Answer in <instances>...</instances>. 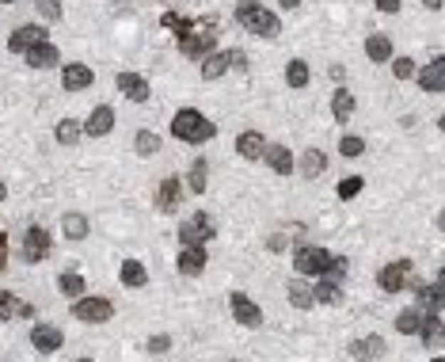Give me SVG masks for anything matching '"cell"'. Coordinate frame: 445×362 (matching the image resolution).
Listing matches in <instances>:
<instances>
[{"label": "cell", "instance_id": "17", "mask_svg": "<svg viewBox=\"0 0 445 362\" xmlns=\"http://www.w3.org/2000/svg\"><path fill=\"white\" fill-rule=\"evenodd\" d=\"M263 149H266V138L259 134V130H244V134L236 138V152L244 160H263Z\"/></svg>", "mask_w": 445, "mask_h": 362}, {"label": "cell", "instance_id": "40", "mask_svg": "<svg viewBox=\"0 0 445 362\" xmlns=\"http://www.w3.org/2000/svg\"><path fill=\"white\" fill-rule=\"evenodd\" d=\"M160 24L168 27V31H175V35H187V31L194 27L191 19H183V16H175V12H164V19H160Z\"/></svg>", "mask_w": 445, "mask_h": 362}, {"label": "cell", "instance_id": "18", "mask_svg": "<svg viewBox=\"0 0 445 362\" xmlns=\"http://www.w3.org/2000/svg\"><path fill=\"white\" fill-rule=\"evenodd\" d=\"M61 328L53 324H35V332H31V343H35V351H42V355H50V351L61 347Z\"/></svg>", "mask_w": 445, "mask_h": 362}, {"label": "cell", "instance_id": "27", "mask_svg": "<svg viewBox=\"0 0 445 362\" xmlns=\"http://www.w3.org/2000/svg\"><path fill=\"white\" fill-rule=\"evenodd\" d=\"M324 168H328L324 152H320V149H305V157H301V175H305V180H316Z\"/></svg>", "mask_w": 445, "mask_h": 362}, {"label": "cell", "instance_id": "39", "mask_svg": "<svg viewBox=\"0 0 445 362\" xmlns=\"http://www.w3.org/2000/svg\"><path fill=\"white\" fill-rule=\"evenodd\" d=\"M339 152L354 160V157H362V152H365V141H362V138H354V134H347V138L339 141Z\"/></svg>", "mask_w": 445, "mask_h": 362}, {"label": "cell", "instance_id": "51", "mask_svg": "<svg viewBox=\"0 0 445 362\" xmlns=\"http://www.w3.org/2000/svg\"><path fill=\"white\" fill-rule=\"evenodd\" d=\"M8 199V187H4V183H0V202H4Z\"/></svg>", "mask_w": 445, "mask_h": 362}, {"label": "cell", "instance_id": "30", "mask_svg": "<svg viewBox=\"0 0 445 362\" xmlns=\"http://www.w3.org/2000/svg\"><path fill=\"white\" fill-rule=\"evenodd\" d=\"M331 111H335V123H347V118L354 115V92L339 88V92H335V100H331Z\"/></svg>", "mask_w": 445, "mask_h": 362}, {"label": "cell", "instance_id": "38", "mask_svg": "<svg viewBox=\"0 0 445 362\" xmlns=\"http://www.w3.org/2000/svg\"><path fill=\"white\" fill-rule=\"evenodd\" d=\"M19 305H23V301H19L16 298V294H0V321H12V316H19Z\"/></svg>", "mask_w": 445, "mask_h": 362}, {"label": "cell", "instance_id": "21", "mask_svg": "<svg viewBox=\"0 0 445 362\" xmlns=\"http://www.w3.org/2000/svg\"><path fill=\"white\" fill-rule=\"evenodd\" d=\"M179 195H183L179 180H175V175H168V180H160V191H157V206H160L164 214H172L175 206H179Z\"/></svg>", "mask_w": 445, "mask_h": 362}, {"label": "cell", "instance_id": "48", "mask_svg": "<svg viewBox=\"0 0 445 362\" xmlns=\"http://www.w3.org/2000/svg\"><path fill=\"white\" fill-rule=\"evenodd\" d=\"M271 252H286V237H271V244H266Z\"/></svg>", "mask_w": 445, "mask_h": 362}, {"label": "cell", "instance_id": "11", "mask_svg": "<svg viewBox=\"0 0 445 362\" xmlns=\"http://www.w3.org/2000/svg\"><path fill=\"white\" fill-rule=\"evenodd\" d=\"M419 88L430 95H441L445 92V58H434L426 69H419Z\"/></svg>", "mask_w": 445, "mask_h": 362}, {"label": "cell", "instance_id": "41", "mask_svg": "<svg viewBox=\"0 0 445 362\" xmlns=\"http://www.w3.org/2000/svg\"><path fill=\"white\" fill-rule=\"evenodd\" d=\"M347 267H350V263L342 259V256H331V259H328V267H324V279H335V282H342V275H347Z\"/></svg>", "mask_w": 445, "mask_h": 362}, {"label": "cell", "instance_id": "49", "mask_svg": "<svg viewBox=\"0 0 445 362\" xmlns=\"http://www.w3.org/2000/svg\"><path fill=\"white\" fill-rule=\"evenodd\" d=\"M422 4H426L430 12H438V8H441V0H422Z\"/></svg>", "mask_w": 445, "mask_h": 362}, {"label": "cell", "instance_id": "4", "mask_svg": "<svg viewBox=\"0 0 445 362\" xmlns=\"http://www.w3.org/2000/svg\"><path fill=\"white\" fill-rule=\"evenodd\" d=\"M214 42H217V31H214V24H206V27H191L187 35H179V50L187 58H206L214 50Z\"/></svg>", "mask_w": 445, "mask_h": 362}, {"label": "cell", "instance_id": "1", "mask_svg": "<svg viewBox=\"0 0 445 362\" xmlns=\"http://www.w3.org/2000/svg\"><path fill=\"white\" fill-rule=\"evenodd\" d=\"M172 134L187 141V145H202V141H209L217 134V126L209 123V118L202 111H194V107H183V111H175L172 118Z\"/></svg>", "mask_w": 445, "mask_h": 362}, {"label": "cell", "instance_id": "10", "mask_svg": "<svg viewBox=\"0 0 445 362\" xmlns=\"http://www.w3.org/2000/svg\"><path fill=\"white\" fill-rule=\"evenodd\" d=\"M38 42H46V31H42L38 24H27V27H16L12 35H8V50L12 53H23L31 46H38Z\"/></svg>", "mask_w": 445, "mask_h": 362}, {"label": "cell", "instance_id": "16", "mask_svg": "<svg viewBox=\"0 0 445 362\" xmlns=\"http://www.w3.org/2000/svg\"><path fill=\"white\" fill-rule=\"evenodd\" d=\"M92 81H95V73L88 65H65V73H61L65 92H84V88H92Z\"/></svg>", "mask_w": 445, "mask_h": 362}, {"label": "cell", "instance_id": "7", "mask_svg": "<svg viewBox=\"0 0 445 362\" xmlns=\"http://www.w3.org/2000/svg\"><path fill=\"white\" fill-rule=\"evenodd\" d=\"M214 233H217V229H214V222H209L206 214H194L191 222L179 225V240H183V244H209Z\"/></svg>", "mask_w": 445, "mask_h": 362}, {"label": "cell", "instance_id": "2", "mask_svg": "<svg viewBox=\"0 0 445 362\" xmlns=\"http://www.w3.org/2000/svg\"><path fill=\"white\" fill-rule=\"evenodd\" d=\"M236 24H240L244 31H251V35H259V38H274L278 31H282L278 16L266 12V8L255 4V0H244V4L236 8Z\"/></svg>", "mask_w": 445, "mask_h": 362}, {"label": "cell", "instance_id": "14", "mask_svg": "<svg viewBox=\"0 0 445 362\" xmlns=\"http://www.w3.org/2000/svg\"><path fill=\"white\" fill-rule=\"evenodd\" d=\"M415 305H419V309H441V305H445V286H441V279H434L430 286L415 282Z\"/></svg>", "mask_w": 445, "mask_h": 362}, {"label": "cell", "instance_id": "19", "mask_svg": "<svg viewBox=\"0 0 445 362\" xmlns=\"http://www.w3.org/2000/svg\"><path fill=\"white\" fill-rule=\"evenodd\" d=\"M229 69H232V50H221V53L209 50L202 58V81H217V76H225Z\"/></svg>", "mask_w": 445, "mask_h": 362}, {"label": "cell", "instance_id": "36", "mask_svg": "<svg viewBox=\"0 0 445 362\" xmlns=\"http://www.w3.org/2000/svg\"><path fill=\"white\" fill-rule=\"evenodd\" d=\"M206 180H209V168H206V160L198 157V160L191 164V191L202 195V191H206Z\"/></svg>", "mask_w": 445, "mask_h": 362}, {"label": "cell", "instance_id": "12", "mask_svg": "<svg viewBox=\"0 0 445 362\" xmlns=\"http://www.w3.org/2000/svg\"><path fill=\"white\" fill-rule=\"evenodd\" d=\"M118 92H126V100L145 103L149 100V81L141 73H118Z\"/></svg>", "mask_w": 445, "mask_h": 362}, {"label": "cell", "instance_id": "50", "mask_svg": "<svg viewBox=\"0 0 445 362\" xmlns=\"http://www.w3.org/2000/svg\"><path fill=\"white\" fill-rule=\"evenodd\" d=\"M278 4H282V8H297L301 0H278Z\"/></svg>", "mask_w": 445, "mask_h": 362}, {"label": "cell", "instance_id": "32", "mask_svg": "<svg viewBox=\"0 0 445 362\" xmlns=\"http://www.w3.org/2000/svg\"><path fill=\"white\" fill-rule=\"evenodd\" d=\"M286 84L289 88H305L308 84V61H301V58H293L286 65Z\"/></svg>", "mask_w": 445, "mask_h": 362}, {"label": "cell", "instance_id": "42", "mask_svg": "<svg viewBox=\"0 0 445 362\" xmlns=\"http://www.w3.org/2000/svg\"><path fill=\"white\" fill-rule=\"evenodd\" d=\"M392 73H396V81H411V76H415V61L411 58H392Z\"/></svg>", "mask_w": 445, "mask_h": 362}, {"label": "cell", "instance_id": "13", "mask_svg": "<svg viewBox=\"0 0 445 362\" xmlns=\"http://www.w3.org/2000/svg\"><path fill=\"white\" fill-rule=\"evenodd\" d=\"M110 130H115V107H95L84 123V134H92V138H107Z\"/></svg>", "mask_w": 445, "mask_h": 362}, {"label": "cell", "instance_id": "9", "mask_svg": "<svg viewBox=\"0 0 445 362\" xmlns=\"http://www.w3.org/2000/svg\"><path fill=\"white\" fill-rule=\"evenodd\" d=\"M229 305H232V316H236L244 328H259L263 324V309L248 298V294H232Z\"/></svg>", "mask_w": 445, "mask_h": 362}, {"label": "cell", "instance_id": "6", "mask_svg": "<svg viewBox=\"0 0 445 362\" xmlns=\"http://www.w3.org/2000/svg\"><path fill=\"white\" fill-rule=\"evenodd\" d=\"M407 275H411V263L407 259H396V263H384L381 271H377V286L384 294H396L407 286Z\"/></svg>", "mask_w": 445, "mask_h": 362}, {"label": "cell", "instance_id": "35", "mask_svg": "<svg viewBox=\"0 0 445 362\" xmlns=\"http://www.w3.org/2000/svg\"><path fill=\"white\" fill-rule=\"evenodd\" d=\"M58 286H61L65 298H80V294H84V275H76V271H65V275L58 279Z\"/></svg>", "mask_w": 445, "mask_h": 362}, {"label": "cell", "instance_id": "28", "mask_svg": "<svg viewBox=\"0 0 445 362\" xmlns=\"http://www.w3.org/2000/svg\"><path fill=\"white\" fill-rule=\"evenodd\" d=\"M61 233L69 240H84L88 237V217L84 214H65L61 217Z\"/></svg>", "mask_w": 445, "mask_h": 362}, {"label": "cell", "instance_id": "24", "mask_svg": "<svg viewBox=\"0 0 445 362\" xmlns=\"http://www.w3.org/2000/svg\"><path fill=\"white\" fill-rule=\"evenodd\" d=\"M350 355H354V358H381V355H384V339H381V336L354 339V343H350Z\"/></svg>", "mask_w": 445, "mask_h": 362}, {"label": "cell", "instance_id": "52", "mask_svg": "<svg viewBox=\"0 0 445 362\" xmlns=\"http://www.w3.org/2000/svg\"><path fill=\"white\" fill-rule=\"evenodd\" d=\"M0 4H16V0H0Z\"/></svg>", "mask_w": 445, "mask_h": 362}, {"label": "cell", "instance_id": "25", "mask_svg": "<svg viewBox=\"0 0 445 362\" xmlns=\"http://www.w3.org/2000/svg\"><path fill=\"white\" fill-rule=\"evenodd\" d=\"M313 298L320 305H342V286H339L335 279H320L316 290H313Z\"/></svg>", "mask_w": 445, "mask_h": 362}, {"label": "cell", "instance_id": "47", "mask_svg": "<svg viewBox=\"0 0 445 362\" xmlns=\"http://www.w3.org/2000/svg\"><path fill=\"white\" fill-rule=\"evenodd\" d=\"M4 263H8V237L0 233V271H4Z\"/></svg>", "mask_w": 445, "mask_h": 362}, {"label": "cell", "instance_id": "45", "mask_svg": "<svg viewBox=\"0 0 445 362\" xmlns=\"http://www.w3.org/2000/svg\"><path fill=\"white\" fill-rule=\"evenodd\" d=\"M168 347H172V339H168V336H152V339H149V351H152V355H164Z\"/></svg>", "mask_w": 445, "mask_h": 362}, {"label": "cell", "instance_id": "33", "mask_svg": "<svg viewBox=\"0 0 445 362\" xmlns=\"http://www.w3.org/2000/svg\"><path fill=\"white\" fill-rule=\"evenodd\" d=\"M80 134H84V126L76 123V118H61V123H58V141H61V145H76Z\"/></svg>", "mask_w": 445, "mask_h": 362}, {"label": "cell", "instance_id": "22", "mask_svg": "<svg viewBox=\"0 0 445 362\" xmlns=\"http://www.w3.org/2000/svg\"><path fill=\"white\" fill-rule=\"evenodd\" d=\"M263 157H266V164H271L278 175H289V172H293V152H289L286 145H266Z\"/></svg>", "mask_w": 445, "mask_h": 362}, {"label": "cell", "instance_id": "37", "mask_svg": "<svg viewBox=\"0 0 445 362\" xmlns=\"http://www.w3.org/2000/svg\"><path fill=\"white\" fill-rule=\"evenodd\" d=\"M137 152H141V157H152V152H160V138L152 134V130H141V134H137Z\"/></svg>", "mask_w": 445, "mask_h": 362}, {"label": "cell", "instance_id": "15", "mask_svg": "<svg viewBox=\"0 0 445 362\" xmlns=\"http://www.w3.org/2000/svg\"><path fill=\"white\" fill-rule=\"evenodd\" d=\"M23 58H27L31 69H53V65H58V46L46 38V42H38V46L23 50Z\"/></svg>", "mask_w": 445, "mask_h": 362}, {"label": "cell", "instance_id": "26", "mask_svg": "<svg viewBox=\"0 0 445 362\" xmlns=\"http://www.w3.org/2000/svg\"><path fill=\"white\" fill-rule=\"evenodd\" d=\"M422 316H426V309H419V305H411V309H404L396 316V328L404 336H419V328H422Z\"/></svg>", "mask_w": 445, "mask_h": 362}, {"label": "cell", "instance_id": "44", "mask_svg": "<svg viewBox=\"0 0 445 362\" xmlns=\"http://www.w3.org/2000/svg\"><path fill=\"white\" fill-rule=\"evenodd\" d=\"M35 4L46 19H61V0H35Z\"/></svg>", "mask_w": 445, "mask_h": 362}, {"label": "cell", "instance_id": "8", "mask_svg": "<svg viewBox=\"0 0 445 362\" xmlns=\"http://www.w3.org/2000/svg\"><path fill=\"white\" fill-rule=\"evenodd\" d=\"M46 252H50V233H46L42 225H31L27 237H23V263L46 259Z\"/></svg>", "mask_w": 445, "mask_h": 362}, {"label": "cell", "instance_id": "34", "mask_svg": "<svg viewBox=\"0 0 445 362\" xmlns=\"http://www.w3.org/2000/svg\"><path fill=\"white\" fill-rule=\"evenodd\" d=\"M289 301H293L297 305V309H313V305H316V298H313V290H308L305 286V282H289Z\"/></svg>", "mask_w": 445, "mask_h": 362}, {"label": "cell", "instance_id": "3", "mask_svg": "<svg viewBox=\"0 0 445 362\" xmlns=\"http://www.w3.org/2000/svg\"><path fill=\"white\" fill-rule=\"evenodd\" d=\"M73 316L84 324H107L110 316H115V305H110L107 298H88V294H80L73 305Z\"/></svg>", "mask_w": 445, "mask_h": 362}, {"label": "cell", "instance_id": "23", "mask_svg": "<svg viewBox=\"0 0 445 362\" xmlns=\"http://www.w3.org/2000/svg\"><path fill=\"white\" fill-rule=\"evenodd\" d=\"M365 53H370V61H377V65L392 61V38L388 35H370L365 38Z\"/></svg>", "mask_w": 445, "mask_h": 362}, {"label": "cell", "instance_id": "46", "mask_svg": "<svg viewBox=\"0 0 445 362\" xmlns=\"http://www.w3.org/2000/svg\"><path fill=\"white\" fill-rule=\"evenodd\" d=\"M377 8H381V12H388V16H396V12H399V0H377Z\"/></svg>", "mask_w": 445, "mask_h": 362}, {"label": "cell", "instance_id": "31", "mask_svg": "<svg viewBox=\"0 0 445 362\" xmlns=\"http://www.w3.org/2000/svg\"><path fill=\"white\" fill-rule=\"evenodd\" d=\"M145 263H137V259H126L122 263V282H126L130 290H137V286H145Z\"/></svg>", "mask_w": 445, "mask_h": 362}, {"label": "cell", "instance_id": "29", "mask_svg": "<svg viewBox=\"0 0 445 362\" xmlns=\"http://www.w3.org/2000/svg\"><path fill=\"white\" fill-rule=\"evenodd\" d=\"M419 336L426 339V343H438V336H441V309H426V316H422V328H419Z\"/></svg>", "mask_w": 445, "mask_h": 362}, {"label": "cell", "instance_id": "20", "mask_svg": "<svg viewBox=\"0 0 445 362\" xmlns=\"http://www.w3.org/2000/svg\"><path fill=\"white\" fill-rule=\"evenodd\" d=\"M179 271L183 275H202L206 271V244H187L179 252Z\"/></svg>", "mask_w": 445, "mask_h": 362}, {"label": "cell", "instance_id": "5", "mask_svg": "<svg viewBox=\"0 0 445 362\" xmlns=\"http://www.w3.org/2000/svg\"><path fill=\"white\" fill-rule=\"evenodd\" d=\"M328 259H331V252H328V248L305 244V248H297V256H293V267H297V275H324Z\"/></svg>", "mask_w": 445, "mask_h": 362}, {"label": "cell", "instance_id": "43", "mask_svg": "<svg viewBox=\"0 0 445 362\" xmlns=\"http://www.w3.org/2000/svg\"><path fill=\"white\" fill-rule=\"evenodd\" d=\"M362 183H365L362 175H347V180L339 183V199H354V195L362 191Z\"/></svg>", "mask_w": 445, "mask_h": 362}]
</instances>
